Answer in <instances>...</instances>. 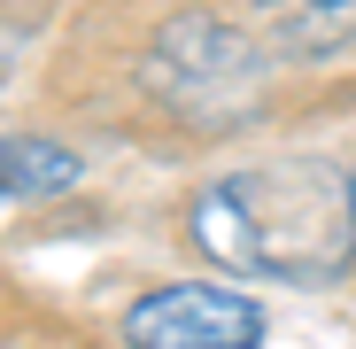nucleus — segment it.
Listing matches in <instances>:
<instances>
[{"mask_svg": "<svg viewBox=\"0 0 356 349\" xmlns=\"http://www.w3.org/2000/svg\"><path fill=\"white\" fill-rule=\"evenodd\" d=\"M186 241L241 279L325 287L356 264L348 171L325 163H248L225 171L186 202Z\"/></svg>", "mask_w": 356, "mask_h": 349, "instance_id": "nucleus-1", "label": "nucleus"}, {"mask_svg": "<svg viewBox=\"0 0 356 349\" xmlns=\"http://www.w3.org/2000/svg\"><path fill=\"white\" fill-rule=\"evenodd\" d=\"M155 86L186 109V116L225 125V116H241L248 93L264 86L256 39L232 31V24H209V16H186V24H170L163 47H155Z\"/></svg>", "mask_w": 356, "mask_h": 349, "instance_id": "nucleus-2", "label": "nucleus"}, {"mask_svg": "<svg viewBox=\"0 0 356 349\" xmlns=\"http://www.w3.org/2000/svg\"><path fill=\"white\" fill-rule=\"evenodd\" d=\"M124 341H140V349H256L264 311L232 287H155L124 311Z\"/></svg>", "mask_w": 356, "mask_h": 349, "instance_id": "nucleus-3", "label": "nucleus"}, {"mask_svg": "<svg viewBox=\"0 0 356 349\" xmlns=\"http://www.w3.org/2000/svg\"><path fill=\"white\" fill-rule=\"evenodd\" d=\"M78 187V155L54 140H0V202H47Z\"/></svg>", "mask_w": 356, "mask_h": 349, "instance_id": "nucleus-4", "label": "nucleus"}, {"mask_svg": "<svg viewBox=\"0 0 356 349\" xmlns=\"http://www.w3.org/2000/svg\"><path fill=\"white\" fill-rule=\"evenodd\" d=\"M348 217H356V163H348Z\"/></svg>", "mask_w": 356, "mask_h": 349, "instance_id": "nucleus-5", "label": "nucleus"}]
</instances>
